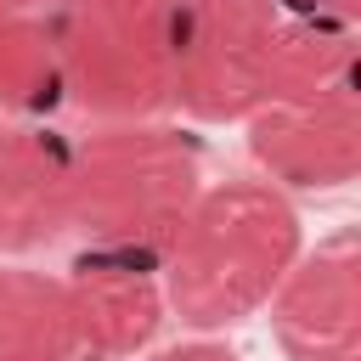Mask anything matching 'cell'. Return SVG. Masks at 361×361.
I'll use <instances>...</instances> for the list:
<instances>
[{
  "instance_id": "1",
  "label": "cell",
  "mask_w": 361,
  "mask_h": 361,
  "mask_svg": "<svg viewBox=\"0 0 361 361\" xmlns=\"http://www.w3.org/2000/svg\"><path fill=\"white\" fill-rule=\"evenodd\" d=\"M248 152L271 186L327 192L361 169V79L344 23L288 17L265 62L259 96L243 113Z\"/></svg>"
},
{
  "instance_id": "2",
  "label": "cell",
  "mask_w": 361,
  "mask_h": 361,
  "mask_svg": "<svg viewBox=\"0 0 361 361\" xmlns=\"http://www.w3.org/2000/svg\"><path fill=\"white\" fill-rule=\"evenodd\" d=\"M158 259L164 310H175L192 333H214L265 310L299 259V214L271 180H220L192 197Z\"/></svg>"
},
{
  "instance_id": "3",
  "label": "cell",
  "mask_w": 361,
  "mask_h": 361,
  "mask_svg": "<svg viewBox=\"0 0 361 361\" xmlns=\"http://www.w3.org/2000/svg\"><path fill=\"white\" fill-rule=\"evenodd\" d=\"M73 164V214L96 248L152 259L192 197L203 192V158L192 135L158 118H102L90 141L68 152Z\"/></svg>"
},
{
  "instance_id": "4",
  "label": "cell",
  "mask_w": 361,
  "mask_h": 361,
  "mask_svg": "<svg viewBox=\"0 0 361 361\" xmlns=\"http://www.w3.org/2000/svg\"><path fill=\"white\" fill-rule=\"evenodd\" d=\"M180 0H56L62 96L96 118H158L175 102Z\"/></svg>"
},
{
  "instance_id": "5",
  "label": "cell",
  "mask_w": 361,
  "mask_h": 361,
  "mask_svg": "<svg viewBox=\"0 0 361 361\" xmlns=\"http://www.w3.org/2000/svg\"><path fill=\"white\" fill-rule=\"evenodd\" d=\"M288 0H180L175 6V102L203 124L254 107Z\"/></svg>"
},
{
  "instance_id": "6",
  "label": "cell",
  "mask_w": 361,
  "mask_h": 361,
  "mask_svg": "<svg viewBox=\"0 0 361 361\" xmlns=\"http://www.w3.org/2000/svg\"><path fill=\"white\" fill-rule=\"evenodd\" d=\"M271 333L288 361H361V254L355 237L338 231L288 265L276 282Z\"/></svg>"
},
{
  "instance_id": "7",
  "label": "cell",
  "mask_w": 361,
  "mask_h": 361,
  "mask_svg": "<svg viewBox=\"0 0 361 361\" xmlns=\"http://www.w3.org/2000/svg\"><path fill=\"white\" fill-rule=\"evenodd\" d=\"M73 147L39 124L0 118V254H28L68 231L73 214Z\"/></svg>"
},
{
  "instance_id": "8",
  "label": "cell",
  "mask_w": 361,
  "mask_h": 361,
  "mask_svg": "<svg viewBox=\"0 0 361 361\" xmlns=\"http://www.w3.org/2000/svg\"><path fill=\"white\" fill-rule=\"evenodd\" d=\"M79 327H85V361H124L147 350L164 327V288L147 271L141 254H113L96 248L68 271Z\"/></svg>"
},
{
  "instance_id": "9",
  "label": "cell",
  "mask_w": 361,
  "mask_h": 361,
  "mask_svg": "<svg viewBox=\"0 0 361 361\" xmlns=\"http://www.w3.org/2000/svg\"><path fill=\"white\" fill-rule=\"evenodd\" d=\"M0 361H85V327L68 276L0 265Z\"/></svg>"
},
{
  "instance_id": "10",
  "label": "cell",
  "mask_w": 361,
  "mask_h": 361,
  "mask_svg": "<svg viewBox=\"0 0 361 361\" xmlns=\"http://www.w3.org/2000/svg\"><path fill=\"white\" fill-rule=\"evenodd\" d=\"M62 102V56L51 11H0V113L34 118Z\"/></svg>"
},
{
  "instance_id": "11",
  "label": "cell",
  "mask_w": 361,
  "mask_h": 361,
  "mask_svg": "<svg viewBox=\"0 0 361 361\" xmlns=\"http://www.w3.org/2000/svg\"><path fill=\"white\" fill-rule=\"evenodd\" d=\"M158 361H243L231 344H220V338H192V344H175V350H164Z\"/></svg>"
},
{
  "instance_id": "12",
  "label": "cell",
  "mask_w": 361,
  "mask_h": 361,
  "mask_svg": "<svg viewBox=\"0 0 361 361\" xmlns=\"http://www.w3.org/2000/svg\"><path fill=\"white\" fill-rule=\"evenodd\" d=\"M299 6V17H322V23H355V11H361V0H293Z\"/></svg>"
},
{
  "instance_id": "13",
  "label": "cell",
  "mask_w": 361,
  "mask_h": 361,
  "mask_svg": "<svg viewBox=\"0 0 361 361\" xmlns=\"http://www.w3.org/2000/svg\"><path fill=\"white\" fill-rule=\"evenodd\" d=\"M0 11H56V0H0Z\"/></svg>"
}]
</instances>
